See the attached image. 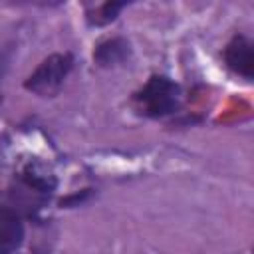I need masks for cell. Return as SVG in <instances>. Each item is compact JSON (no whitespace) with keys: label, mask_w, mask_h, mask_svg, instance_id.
I'll return each mask as SVG.
<instances>
[{"label":"cell","mask_w":254,"mask_h":254,"mask_svg":"<svg viewBox=\"0 0 254 254\" xmlns=\"http://www.w3.org/2000/svg\"><path fill=\"white\" fill-rule=\"evenodd\" d=\"M181 89L167 75H151L147 83L135 93V109L151 119L165 117L179 107Z\"/></svg>","instance_id":"obj_1"},{"label":"cell","mask_w":254,"mask_h":254,"mask_svg":"<svg viewBox=\"0 0 254 254\" xmlns=\"http://www.w3.org/2000/svg\"><path fill=\"white\" fill-rule=\"evenodd\" d=\"M73 65V58L71 54L64 52V54H52L48 56L26 79L24 87L36 95L42 97H52L60 91V87L64 85L67 73L71 71Z\"/></svg>","instance_id":"obj_2"},{"label":"cell","mask_w":254,"mask_h":254,"mask_svg":"<svg viewBox=\"0 0 254 254\" xmlns=\"http://www.w3.org/2000/svg\"><path fill=\"white\" fill-rule=\"evenodd\" d=\"M224 62L234 73L250 79L254 75V46H252V42L242 34L234 36L224 48Z\"/></svg>","instance_id":"obj_3"},{"label":"cell","mask_w":254,"mask_h":254,"mask_svg":"<svg viewBox=\"0 0 254 254\" xmlns=\"http://www.w3.org/2000/svg\"><path fill=\"white\" fill-rule=\"evenodd\" d=\"M24 240V224L20 214L0 204V254H14Z\"/></svg>","instance_id":"obj_4"},{"label":"cell","mask_w":254,"mask_h":254,"mask_svg":"<svg viewBox=\"0 0 254 254\" xmlns=\"http://www.w3.org/2000/svg\"><path fill=\"white\" fill-rule=\"evenodd\" d=\"M131 54V48H129V42L123 40V38H111V40H105L101 42L95 52H93V58L95 62L101 65V67H113V65H119L123 64Z\"/></svg>","instance_id":"obj_5"},{"label":"cell","mask_w":254,"mask_h":254,"mask_svg":"<svg viewBox=\"0 0 254 254\" xmlns=\"http://www.w3.org/2000/svg\"><path fill=\"white\" fill-rule=\"evenodd\" d=\"M22 181H24V185L28 187V189H32V190H36V192H44V194H48L50 190H54V187H56V179H54V175L50 173V171H46L42 165H38V163H32V165H28L24 171H22Z\"/></svg>","instance_id":"obj_6"},{"label":"cell","mask_w":254,"mask_h":254,"mask_svg":"<svg viewBox=\"0 0 254 254\" xmlns=\"http://www.w3.org/2000/svg\"><path fill=\"white\" fill-rule=\"evenodd\" d=\"M123 6H125V4H121V2H107V4H103V6L97 10V16L89 18V22L95 24V26L109 24V22H113V20L117 18V14H119V10H121Z\"/></svg>","instance_id":"obj_7"}]
</instances>
